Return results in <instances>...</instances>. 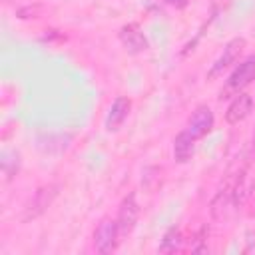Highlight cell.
<instances>
[{"label": "cell", "instance_id": "6da1fadb", "mask_svg": "<svg viewBox=\"0 0 255 255\" xmlns=\"http://www.w3.org/2000/svg\"><path fill=\"white\" fill-rule=\"evenodd\" d=\"M253 80H255V54L247 56L243 62H239V64L233 68V72L229 74L225 86L221 88L219 100H227V98L237 96V94L243 92Z\"/></svg>", "mask_w": 255, "mask_h": 255}, {"label": "cell", "instance_id": "7a4b0ae2", "mask_svg": "<svg viewBox=\"0 0 255 255\" xmlns=\"http://www.w3.org/2000/svg\"><path fill=\"white\" fill-rule=\"evenodd\" d=\"M58 193H60V183H48V185L38 187L36 193L32 195V199L28 201V205L24 207L22 221H30V219L44 215L48 211V207L54 203V199L58 197Z\"/></svg>", "mask_w": 255, "mask_h": 255}, {"label": "cell", "instance_id": "3957f363", "mask_svg": "<svg viewBox=\"0 0 255 255\" xmlns=\"http://www.w3.org/2000/svg\"><path fill=\"white\" fill-rule=\"evenodd\" d=\"M245 38H241V36H235V38H231L225 46H223V50H221V54L217 56V60L211 64V68L207 70V80H215L217 76H221L227 68H231L237 60H239V56L243 54V50H245Z\"/></svg>", "mask_w": 255, "mask_h": 255}, {"label": "cell", "instance_id": "277c9868", "mask_svg": "<svg viewBox=\"0 0 255 255\" xmlns=\"http://www.w3.org/2000/svg\"><path fill=\"white\" fill-rule=\"evenodd\" d=\"M120 227H118V219L112 217H102V221L98 223L96 231H94V247L98 253L108 255L112 251L118 249L120 243Z\"/></svg>", "mask_w": 255, "mask_h": 255}, {"label": "cell", "instance_id": "5b68a950", "mask_svg": "<svg viewBox=\"0 0 255 255\" xmlns=\"http://www.w3.org/2000/svg\"><path fill=\"white\" fill-rule=\"evenodd\" d=\"M213 124H215V116H213L211 108L205 106V104H199V106L191 112L185 129H187L195 139H201V137H205V135L213 129Z\"/></svg>", "mask_w": 255, "mask_h": 255}, {"label": "cell", "instance_id": "8992f818", "mask_svg": "<svg viewBox=\"0 0 255 255\" xmlns=\"http://www.w3.org/2000/svg\"><path fill=\"white\" fill-rule=\"evenodd\" d=\"M118 227H120V233L126 237L129 235L133 229H135V223L139 219V203L135 199V193H128L122 203H120V209H118Z\"/></svg>", "mask_w": 255, "mask_h": 255}, {"label": "cell", "instance_id": "52a82bcc", "mask_svg": "<svg viewBox=\"0 0 255 255\" xmlns=\"http://www.w3.org/2000/svg\"><path fill=\"white\" fill-rule=\"evenodd\" d=\"M120 42L124 44V48L129 52V54H141L149 48V42L145 38V34L141 32V28L135 24V22H129V24H124L120 28Z\"/></svg>", "mask_w": 255, "mask_h": 255}, {"label": "cell", "instance_id": "ba28073f", "mask_svg": "<svg viewBox=\"0 0 255 255\" xmlns=\"http://www.w3.org/2000/svg\"><path fill=\"white\" fill-rule=\"evenodd\" d=\"M251 112H253V98L245 92H239L237 96H233V100L225 110V122L229 126H237L243 120H247Z\"/></svg>", "mask_w": 255, "mask_h": 255}, {"label": "cell", "instance_id": "9c48e42d", "mask_svg": "<svg viewBox=\"0 0 255 255\" xmlns=\"http://www.w3.org/2000/svg\"><path fill=\"white\" fill-rule=\"evenodd\" d=\"M129 110H131V102H129V98H126V96H118V98L112 102L110 110H108V116H106V129H108V131H116V129H120L122 124L128 120Z\"/></svg>", "mask_w": 255, "mask_h": 255}, {"label": "cell", "instance_id": "30bf717a", "mask_svg": "<svg viewBox=\"0 0 255 255\" xmlns=\"http://www.w3.org/2000/svg\"><path fill=\"white\" fill-rule=\"evenodd\" d=\"M195 137L187 131V129H181L175 137H173V159L177 163H187L195 151Z\"/></svg>", "mask_w": 255, "mask_h": 255}, {"label": "cell", "instance_id": "8fae6325", "mask_svg": "<svg viewBox=\"0 0 255 255\" xmlns=\"http://www.w3.org/2000/svg\"><path fill=\"white\" fill-rule=\"evenodd\" d=\"M20 163H22L20 151H16V149H4V151H2L0 167H2V171H4V175H6V179H12V177L20 171Z\"/></svg>", "mask_w": 255, "mask_h": 255}, {"label": "cell", "instance_id": "7c38bea8", "mask_svg": "<svg viewBox=\"0 0 255 255\" xmlns=\"http://www.w3.org/2000/svg\"><path fill=\"white\" fill-rule=\"evenodd\" d=\"M181 243H183V237H181V231L177 227H169L163 237H161V243H159V251L161 253H175L181 249Z\"/></svg>", "mask_w": 255, "mask_h": 255}, {"label": "cell", "instance_id": "4fadbf2b", "mask_svg": "<svg viewBox=\"0 0 255 255\" xmlns=\"http://www.w3.org/2000/svg\"><path fill=\"white\" fill-rule=\"evenodd\" d=\"M42 10L44 6L42 4H28V6H22L16 10V16L20 20H30V18H40L42 16Z\"/></svg>", "mask_w": 255, "mask_h": 255}, {"label": "cell", "instance_id": "5bb4252c", "mask_svg": "<svg viewBox=\"0 0 255 255\" xmlns=\"http://www.w3.org/2000/svg\"><path fill=\"white\" fill-rule=\"evenodd\" d=\"M243 157L251 163V159H255V129H253V133H251V139H249V143L245 145V149H243Z\"/></svg>", "mask_w": 255, "mask_h": 255}, {"label": "cell", "instance_id": "9a60e30c", "mask_svg": "<svg viewBox=\"0 0 255 255\" xmlns=\"http://www.w3.org/2000/svg\"><path fill=\"white\" fill-rule=\"evenodd\" d=\"M163 2L169 4V6H173V8H185L189 0H163Z\"/></svg>", "mask_w": 255, "mask_h": 255}]
</instances>
